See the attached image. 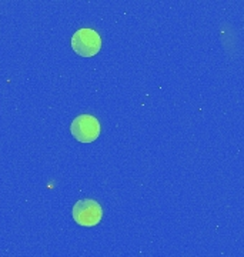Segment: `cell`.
I'll return each instance as SVG.
<instances>
[{
	"mask_svg": "<svg viewBox=\"0 0 244 257\" xmlns=\"http://www.w3.org/2000/svg\"><path fill=\"white\" fill-rule=\"evenodd\" d=\"M73 50L83 57H93L101 49V37L94 29H79L72 36Z\"/></svg>",
	"mask_w": 244,
	"mask_h": 257,
	"instance_id": "cell-1",
	"label": "cell"
},
{
	"mask_svg": "<svg viewBox=\"0 0 244 257\" xmlns=\"http://www.w3.org/2000/svg\"><path fill=\"white\" fill-rule=\"evenodd\" d=\"M73 219L80 226L93 227L103 219V209L96 200L83 199L73 206Z\"/></svg>",
	"mask_w": 244,
	"mask_h": 257,
	"instance_id": "cell-2",
	"label": "cell"
},
{
	"mask_svg": "<svg viewBox=\"0 0 244 257\" xmlns=\"http://www.w3.org/2000/svg\"><path fill=\"white\" fill-rule=\"evenodd\" d=\"M70 132L77 142L93 143L100 136L99 120L91 114H80L72 121Z\"/></svg>",
	"mask_w": 244,
	"mask_h": 257,
	"instance_id": "cell-3",
	"label": "cell"
}]
</instances>
